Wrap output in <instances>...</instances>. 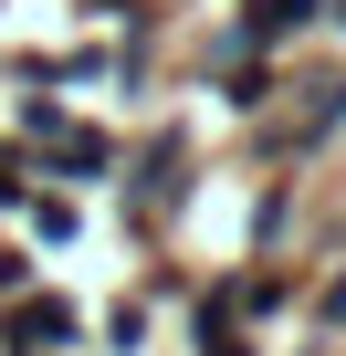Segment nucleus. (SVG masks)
I'll return each mask as SVG.
<instances>
[{"label":"nucleus","mask_w":346,"mask_h":356,"mask_svg":"<svg viewBox=\"0 0 346 356\" xmlns=\"http://www.w3.org/2000/svg\"><path fill=\"white\" fill-rule=\"evenodd\" d=\"M179 356H262L252 325H221V335H179Z\"/></svg>","instance_id":"13"},{"label":"nucleus","mask_w":346,"mask_h":356,"mask_svg":"<svg viewBox=\"0 0 346 356\" xmlns=\"http://www.w3.org/2000/svg\"><path fill=\"white\" fill-rule=\"evenodd\" d=\"M116 168H126V136L95 126V115H74V126L42 147V178H53V189H74V200H105V189H116Z\"/></svg>","instance_id":"3"},{"label":"nucleus","mask_w":346,"mask_h":356,"mask_svg":"<svg viewBox=\"0 0 346 356\" xmlns=\"http://www.w3.org/2000/svg\"><path fill=\"white\" fill-rule=\"evenodd\" d=\"M32 189H42V157H32L11 126H0V220H22V210H32Z\"/></svg>","instance_id":"9"},{"label":"nucleus","mask_w":346,"mask_h":356,"mask_svg":"<svg viewBox=\"0 0 346 356\" xmlns=\"http://www.w3.org/2000/svg\"><path fill=\"white\" fill-rule=\"evenodd\" d=\"M147 335H157V304L147 293H116L105 304V356H147Z\"/></svg>","instance_id":"10"},{"label":"nucleus","mask_w":346,"mask_h":356,"mask_svg":"<svg viewBox=\"0 0 346 356\" xmlns=\"http://www.w3.org/2000/svg\"><path fill=\"white\" fill-rule=\"evenodd\" d=\"M11 231H22L32 252H74V241H84V200H74V189H53V178H42V189H32V210H22Z\"/></svg>","instance_id":"6"},{"label":"nucleus","mask_w":346,"mask_h":356,"mask_svg":"<svg viewBox=\"0 0 346 356\" xmlns=\"http://www.w3.org/2000/svg\"><path fill=\"white\" fill-rule=\"evenodd\" d=\"M189 189H200V147H189V126H147V136L126 147V168H116V220H126V241L157 252L168 220L189 210Z\"/></svg>","instance_id":"1"},{"label":"nucleus","mask_w":346,"mask_h":356,"mask_svg":"<svg viewBox=\"0 0 346 356\" xmlns=\"http://www.w3.org/2000/svg\"><path fill=\"white\" fill-rule=\"evenodd\" d=\"M63 126H74V95H11V136H22L32 157H42Z\"/></svg>","instance_id":"8"},{"label":"nucleus","mask_w":346,"mask_h":356,"mask_svg":"<svg viewBox=\"0 0 346 356\" xmlns=\"http://www.w3.org/2000/svg\"><path fill=\"white\" fill-rule=\"evenodd\" d=\"M325 241H336V252H346V210H336V231H325Z\"/></svg>","instance_id":"15"},{"label":"nucleus","mask_w":346,"mask_h":356,"mask_svg":"<svg viewBox=\"0 0 346 356\" xmlns=\"http://www.w3.org/2000/svg\"><path fill=\"white\" fill-rule=\"evenodd\" d=\"M84 335H95V314L74 293H53V283H32V293L0 304V356H74Z\"/></svg>","instance_id":"2"},{"label":"nucleus","mask_w":346,"mask_h":356,"mask_svg":"<svg viewBox=\"0 0 346 356\" xmlns=\"http://www.w3.org/2000/svg\"><path fill=\"white\" fill-rule=\"evenodd\" d=\"M315 22H325V0H231V22H221V32H231L242 53H294Z\"/></svg>","instance_id":"4"},{"label":"nucleus","mask_w":346,"mask_h":356,"mask_svg":"<svg viewBox=\"0 0 346 356\" xmlns=\"http://www.w3.org/2000/svg\"><path fill=\"white\" fill-rule=\"evenodd\" d=\"M74 11H84V22H116V32H147V42H157V11H168V0H74Z\"/></svg>","instance_id":"11"},{"label":"nucleus","mask_w":346,"mask_h":356,"mask_svg":"<svg viewBox=\"0 0 346 356\" xmlns=\"http://www.w3.org/2000/svg\"><path fill=\"white\" fill-rule=\"evenodd\" d=\"M315 32H346V0H325V22H315Z\"/></svg>","instance_id":"14"},{"label":"nucleus","mask_w":346,"mask_h":356,"mask_svg":"<svg viewBox=\"0 0 346 356\" xmlns=\"http://www.w3.org/2000/svg\"><path fill=\"white\" fill-rule=\"evenodd\" d=\"M304 335H315V346H336V335H346V252H336V262H315V283H304Z\"/></svg>","instance_id":"7"},{"label":"nucleus","mask_w":346,"mask_h":356,"mask_svg":"<svg viewBox=\"0 0 346 356\" xmlns=\"http://www.w3.org/2000/svg\"><path fill=\"white\" fill-rule=\"evenodd\" d=\"M283 105L315 126V147H336V136H346V63H304V74H283Z\"/></svg>","instance_id":"5"},{"label":"nucleus","mask_w":346,"mask_h":356,"mask_svg":"<svg viewBox=\"0 0 346 356\" xmlns=\"http://www.w3.org/2000/svg\"><path fill=\"white\" fill-rule=\"evenodd\" d=\"M42 283V252L22 241V231H0V304H11V293H32Z\"/></svg>","instance_id":"12"}]
</instances>
